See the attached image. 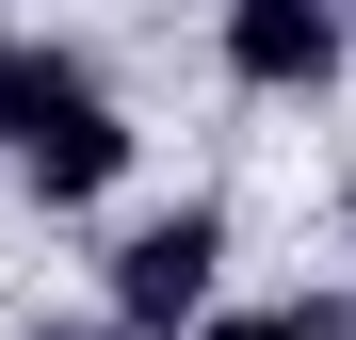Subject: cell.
<instances>
[{
  "label": "cell",
  "mask_w": 356,
  "mask_h": 340,
  "mask_svg": "<svg viewBox=\"0 0 356 340\" xmlns=\"http://www.w3.org/2000/svg\"><path fill=\"white\" fill-rule=\"evenodd\" d=\"M97 308H113V340H195V324L227 308V195L130 211L113 259H97Z\"/></svg>",
  "instance_id": "cell-2"
},
{
  "label": "cell",
  "mask_w": 356,
  "mask_h": 340,
  "mask_svg": "<svg viewBox=\"0 0 356 340\" xmlns=\"http://www.w3.org/2000/svg\"><path fill=\"white\" fill-rule=\"evenodd\" d=\"M0 146H17L33 211H97V195H130V162H146V130L113 113V81H97V65H65V49H33V65H17Z\"/></svg>",
  "instance_id": "cell-1"
},
{
  "label": "cell",
  "mask_w": 356,
  "mask_h": 340,
  "mask_svg": "<svg viewBox=\"0 0 356 340\" xmlns=\"http://www.w3.org/2000/svg\"><path fill=\"white\" fill-rule=\"evenodd\" d=\"M195 340H340V308H211Z\"/></svg>",
  "instance_id": "cell-4"
},
{
  "label": "cell",
  "mask_w": 356,
  "mask_h": 340,
  "mask_svg": "<svg viewBox=\"0 0 356 340\" xmlns=\"http://www.w3.org/2000/svg\"><path fill=\"white\" fill-rule=\"evenodd\" d=\"M211 49L243 97H324L356 65V0H211Z\"/></svg>",
  "instance_id": "cell-3"
},
{
  "label": "cell",
  "mask_w": 356,
  "mask_h": 340,
  "mask_svg": "<svg viewBox=\"0 0 356 340\" xmlns=\"http://www.w3.org/2000/svg\"><path fill=\"white\" fill-rule=\"evenodd\" d=\"M340 259H356V179H340Z\"/></svg>",
  "instance_id": "cell-6"
},
{
  "label": "cell",
  "mask_w": 356,
  "mask_h": 340,
  "mask_svg": "<svg viewBox=\"0 0 356 340\" xmlns=\"http://www.w3.org/2000/svg\"><path fill=\"white\" fill-rule=\"evenodd\" d=\"M17 65H33V49H17V33H0V113H17Z\"/></svg>",
  "instance_id": "cell-5"
}]
</instances>
